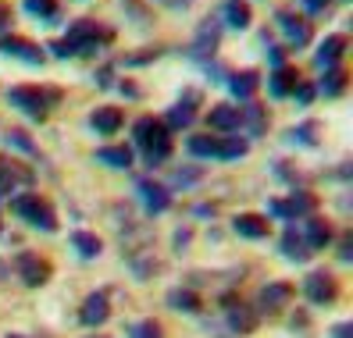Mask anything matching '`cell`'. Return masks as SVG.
<instances>
[{"mask_svg":"<svg viewBox=\"0 0 353 338\" xmlns=\"http://www.w3.org/2000/svg\"><path fill=\"white\" fill-rule=\"evenodd\" d=\"M50 100H57V89H50V93H43V89H36V86H11L8 89V103L11 107H18L22 114H29V118H36V121H43L47 118V103Z\"/></svg>","mask_w":353,"mask_h":338,"instance_id":"cell-1","label":"cell"},{"mask_svg":"<svg viewBox=\"0 0 353 338\" xmlns=\"http://www.w3.org/2000/svg\"><path fill=\"white\" fill-rule=\"evenodd\" d=\"M11 210H14V214H22L32 228L57 231V214H54V207H50L47 200H39L36 193H26V196L11 200Z\"/></svg>","mask_w":353,"mask_h":338,"instance_id":"cell-2","label":"cell"},{"mask_svg":"<svg viewBox=\"0 0 353 338\" xmlns=\"http://www.w3.org/2000/svg\"><path fill=\"white\" fill-rule=\"evenodd\" d=\"M100 39H111V32H103L97 22H90V18H79V22H72L68 36L61 39V43H65L75 57V54H93Z\"/></svg>","mask_w":353,"mask_h":338,"instance_id":"cell-3","label":"cell"},{"mask_svg":"<svg viewBox=\"0 0 353 338\" xmlns=\"http://www.w3.org/2000/svg\"><path fill=\"white\" fill-rule=\"evenodd\" d=\"M268 210H272L275 218H285V221H296V218H310L318 210V196L314 193H303V189H296L289 200H272L268 203Z\"/></svg>","mask_w":353,"mask_h":338,"instance_id":"cell-4","label":"cell"},{"mask_svg":"<svg viewBox=\"0 0 353 338\" xmlns=\"http://www.w3.org/2000/svg\"><path fill=\"white\" fill-rule=\"evenodd\" d=\"M303 292L314 306H328V303H336V295H339V282L332 278L328 271H310L307 282H303Z\"/></svg>","mask_w":353,"mask_h":338,"instance_id":"cell-5","label":"cell"},{"mask_svg":"<svg viewBox=\"0 0 353 338\" xmlns=\"http://www.w3.org/2000/svg\"><path fill=\"white\" fill-rule=\"evenodd\" d=\"M275 18H279V29L285 32V39H289L293 47H307V43H310V36H314V29H310V22H307V18L293 14L289 8H282Z\"/></svg>","mask_w":353,"mask_h":338,"instance_id":"cell-6","label":"cell"},{"mask_svg":"<svg viewBox=\"0 0 353 338\" xmlns=\"http://www.w3.org/2000/svg\"><path fill=\"white\" fill-rule=\"evenodd\" d=\"M50 260H43V257H36V253H22L18 257V274H22V282L29 285V288H39V285H47L50 282Z\"/></svg>","mask_w":353,"mask_h":338,"instance_id":"cell-7","label":"cell"},{"mask_svg":"<svg viewBox=\"0 0 353 338\" xmlns=\"http://www.w3.org/2000/svg\"><path fill=\"white\" fill-rule=\"evenodd\" d=\"M289 299H293V285H289V282H272V285L261 288L257 310L261 313H279L282 306H289Z\"/></svg>","mask_w":353,"mask_h":338,"instance_id":"cell-8","label":"cell"},{"mask_svg":"<svg viewBox=\"0 0 353 338\" xmlns=\"http://www.w3.org/2000/svg\"><path fill=\"white\" fill-rule=\"evenodd\" d=\"M132 132H136V142L143 146V150H150V146H157V142H172V132L164 129V121L161 118H150V114L139 118Z\"/></svg>","mask_w":353,"mask_h":338,"instance_id":"cell-9","label":"cell"},{"mask_svg":"<svg viewBox=\"0 0 353 338\" xmlns=\"http://www.w3.org/2000/svg\"><path fill=\"white\" fill-rule=\"evenodd\" d=\"M136 193H139L143 207H147L150 214H164V210L172 207V193H168V189H164V185L150 182V178H143V182L136 185Z\"/></svg>","mask_w":353,"mask_h":338,"instance_id":"cell-10","label":"cell"},{"mask_svg":"<svg viewBox=\"0 0 353 338\" xmlns=\"http://www.w3.org/2000/svg\"><path fill=\"white\" fill-rule=\"evenodd\" d=\"M0 50L18 57V61H26V65H43V50H39L36 43H29L26 36H4L0 39Z\"/></svg>","mask_w":353,"mask_h":338,"instance_id":"cell-11","label":"cell"},{"mask_svg":"<svg viewBox=\"0 0 353 338\" xmlns=\"http://www.w3.org/2000/svg\"><path fill=\"white\" fill-rule=\"evenodd\" d=\"M111 317V303H108V292H93L86 295V303H82V324L86 328H100L103 321Z\"/></svg>","mask_w":353,"mask_h":338,"instance_id":"cell-12","label":"cell"},{"mask_svg":"<svg viewBox=\"0 0 353 338\" xmlns=\"http://www.w3.org/2000/svg\"><path fill=\"white\" fill-rule=\"evenodd\" d=\"M232 228H236V235H243V239H268L272 221L261 218V214H239V218H232Z\"/></svg>","mask_w":353,"mask_h":338,"instance_id":"cell-13","label":"cell"},{"mask_svg":"<svg viewBox=\"0 0 353 338\" xmlns=\"http://www.w3.org/2000/svg\"><path fill=\"white\" fill-rule=\"evenodd\" d=\"M207 125L218 132H236L239 129V107H232V103H214L207 111Z\"/></svg>","mask_w":353,"mask_h":338,"instance_id":"cell-14","label":"cell"},{"mask_svg":"<svg viewBox=\"0 0 353 338\" xmlns=\"http://www.w3.org/2000/svg\"><path fill=\"white\" fill-rule=\"evenodd\" d=\"M32 171L29 167H14V160L0 157V193H14V185H29Z\"/></svg>","mask_w":353,"mask_h":338,"instance_id":"cell-15","label":"cell"},{"mask_svg":"<svg viewBox=\"0 0 353 338\" xmlns=\"http://www.w3.org/2000/svg\"><path fill=\"white\" fill-rule=\"evenodd\" d=\"M343 54H346V36H328V39H321L314 61H318L321 68H336L339 61H343Z\"/></svg>","mask_w":353,"mask_h":338,"instance_id":"cell-16","label":"cell"},{"mask_svg":"<svg viewBox=\"0 0 353 338\" xmlns=\"http://www.w3.org/2000/svg\"><path fill=\"white\" fill-rule=\"evenodd\" d=\"M225 303H228V328H232L236 335H250L257 328V313L250 306H243V303L236 306L232 299H225Z\"/></svg>","mask_w":353,"mask_h":338,"instance_id":"cell-17","label":"cell"},{"mask_svg":"<svg viewBox=\"0 0 353 338\" xmlns=\"http://www.w3.org/2000/svg\"><path fill=\"white\" fill-rule=\"evenodd\" d=\"M296 82H300V72L282 65V68L272 72V78H268V93H272V96H289V93L296 89Z\"/></svg>","mask_w":353,"mask_h":338,"instance_id":"cell-18","label":"cell"},{"mask_svg":"<svg viewBox=\"0 0 353 338\" xmlns=\"http://www.w3.org/2000/svg\"><path fill=\"white\" fill-rule=\"evenodd\" d=\"M303 242H307L310 253H314V249H325V246L332 242V224L321 221V218H310L307 228H303Z\"/></svg>","mask_w":353,"mask_h":338,"instance_id":"cell-19","label":"cell"},{"mask_svg":"<svg viewBox=\"0 0 353 338\" xmlns=\"http://www.w3.org/2000/svg\"><path fill=\"white\" fill-rule=\"evenodd\" d=\"M282 257H285V260H296V264H303V260L310 257V249H307L303 235L296 231V224H289L285 235H282Z\"/></svg>","mask_w":353,"mask_h":338,"instance_id":"cell-20","label":"cell"},{"mask_svg":"<svg viewBox=\"0 0 353 338\" xmlns=\"http://www.w3.org/2000/svg\"><path fill=\"white\" fill-rule=\"evenodd\" d=\"M121 121H125V118H121L118 107H97V111L90 114V125H93L100 136H114V132L121 129Z\"/></svg>","mask_w":353,"mask_h":338,"instance_id":"cell-21","label":"cell"},{"mask_svg":"<svg viewBox=\"0 0 353 338\" xmlns=\"http://www.w3.org/2000/svg\"><path fill=\"white\" fill-rule=\"evenodd\" d=\"M193 57H211L214 50H218V25L207 18V22L200 25V32H196V39H193Z\"/></svg>","mask_w":353,"mask_h":338,"instance_id":"cell-22","label":"cell"},{"mask_svg":"<svg viewBox=\"0 0 353 338\" xmlns=\"http://www.w3.org/2000/svg\"><path fill=\"white\" fill-rule=\"evenodd\" d=\"M257 86H261V75H257L254 68L236 72L232 78H228V89H232V96H239V100H250V96L257 93Z\"/></svg>","mask_w":353,"mask_h":338,"instance_id":"cell-23","label":"cell"},{"mask_svg":"<svg viewBox=\"0 0 353 338\" xmlns=\"http://www.w3.org/2000/svg\"><path fill=\"white\" fill-rule=\"evenodd\" d=\"M239 125H246V132H250V136H264L268 111L261 107V103H246V107L239 111Z\"/></svg>","mask_w":353,"mask_h":338,"instance_id":"cell-24","label":"cell"},{"mask_svg":"<svg viewBox=\"0 0 353 338\" xmlns=\"http://www.w3.org/2000/svg\"><path fill=\"white\" fill-rule=\"evenodd\" d=\"M72 246L79 249L82 260H97L100 253H103V242L93 235V231H72Z\"/></svg>","mask_w":353,"mask_h":338,"instance_id":"cell-25","label":"cell"},{"mask_svg":"<svg viewBox=\"0 0 353 338\" xmlns=\"http://www.w3.org/2000/svg\"><path fill=\"white\" fill-rule=\"evenodd\" d=\"M346 68H325V78H321V86L314 89V93H325V96H343L346 93Z\"/></svg>","mask_w":353,"mask_h":338,"instance_id":"cell-26","label":"cell"},{"mask_svg":"<svg viewBox=\"0 0 353 338\" xmlns=\"http://www.w3.org/2000/svg\"><path fill=\"white\" fill-rule=\"evenodd\" d=\"M221 18H225V25H232V29H246V25H250V18H254V11L246 8L243 0H228Z\"/></svg>","mask_w":353,"mask_h":338,"instance_id":"cell-27","label":"cell"},{"mask_svg":"<svg viewBox=\"0 0 353 338\" xmlns=\"http://www.w3.org/2000/svg\"><path fill=\"white\" fill-rule=\"evenodd\" d=\"M97 160L108 167H132V150L129 146H103V150H97Z\"/></svg>","mask_w":353,"mask_h":338,"instance_id":"cell-28","label":"cell"},{"mask_svg":"<svg viewBox=\"0 0 353 338\" xmlns=\"http://www.w3.org/2000/svg\"><path fill=\"white\" fill-rule=\"evenodd\" d=\"M168 306L172 310H182V313H196L200 310V295L193 288H172L168 292Z\"/></svg>","mask_w":353,"mask_h":338,"instance_id":"cell-29","label":"cell"},{"mask_svg":"<svg viewBox=\"0 0 353 338\" xmlns=\"http://www.w3.org/2000/svg\"><path fill=\"white\" fill-rule=\"evenodd\" d=\"M32 18H39V22H57V0H26V4H22Z\"/></svg>","mask_w":353,"mask_h":338,"instance_id":"cell-30","label":"cell"},{"mask_svg":"<svg viewBox=\"0 0 353 338\" xmlns=\"http://www.w3.org/2000/svg\"><path fill=\"white\" fill-rule=\"evenodd\" d=\"M243 154H246V139H239V136H218V157L221 160H236Z\"/></svg>","mask_w":353,"mask_h":338,"instance_id":"cell-31","label":"cell"},{"mask_svg":"<svg viewBox=\"0 0 353 338\" xmlns=\"http://www.w3.org/2000/svg\"><path fill=\"white\" fill-rule=\"evenodd\" d=\"M193 118H196V114H193V107L179 100L175 107L168 111V121H164V129H168V132H172V129H185V125H193Z\"/></svg>","mask_w":353,"mask_h":338,"instance_id":"cell-32","label":"cell"},{"mask_svg":"<svg viewBox=\"0 0 353 338\" xmlns=\"http://www.w3.org/2000/svg\"><path fill=\"white\" fill-rule=\"evenodd\" d=\"M190 154L193 157H218V136H193Z\"/></svg>","mask_w":353,"mask_h":338,"instance_id":"cell-33","label":"cell"},{"mask_svg":"<svg viewBox=\"0 0 353 338\" xmlns=\"http://www.w3.org/2000/svg\"><path fill=\"white\" fill-rule=\"evenodd\" d=\"M4 142H8V146H14V150H22V154H29V157L36 154V142H32L22 129H11V132L4 136Z\"/></svg>","mask_w":353,"mask_h":338,"instance_id":"cell-34","label":"cell"},{"mask_svg":"<svg viewBox=\"0 0 353 338\" xmlns=\"http://www.w3.org/2000/svg\"><path fill=\"white\" fill-rule=\"evenodd\" d=\"M129 338H164V335H161L157 321H139V324L129 328Z\"/></svg>","mask_w":353,"mask_h":338,"instance_id":"cell-35","label":"cell"},{"mask_svg":"<svg viewBox=\"0 0 353 338\" xmlns=\"http://www.w3.org/2000/svg\"><path fill=\"white\" fill-rule=\"evenodd\" d=\"M143 157H147L150 167H157V164H164L172 157V142H157V146H150V150H143Z\"/></svg>","mask_w":353,"mask_h":338,"instance_id":"cell-36","label":"cell"},{"mask_svg":"<svg viewBox=\"0 0 353 338\" xmlns=\"http://www.w3.org/2000/svg\"><path fill=\"white\" fill-rule=\"evenodd\" d=\"M314 132H318V125H314V121H307V125H300V129H293L289 136H293V139H300L303 146H314Z\"/></svg>","mask_w":353,"mask_h":338,"instance_id":"cell-37","label":"cell"},{"mask_svg":"<svg viewBox=\"0 0 353 338\" xmlns=\"http://www.w3.org/2000/svg\"><path fill=\"white\" fill-rule=\"evenodd\" d=\"M293 96H296V103H303V107H307V103L310 100H314V86H310V82H296V89H293Z\"/></svg>","mask_w":353,"mask_h":338,"instance_id":"cell-38","label":"cell"},{"mask_svg":"<svg viewBox=\"0 0 353 338\" xmlns=\"http://www.w3.org/2000/svg\"><path fill=\"white\" fill-rule=\"evenodd\" d=\"M161 50H147V54H132V57H125V65H147V61H154Z\"/></svg>","mask_w":353,"mask_h":338,"instance_id":"cell-39","label":"cell"},{"mask_svg":"<svg viewBox=\"0 0 353 338\" xmlns=\"http://www.w3.org/2000/svg\"><path fill=\"white\" fill-rule=\"evenodd\" d=\"M300 4H303L310 14H318V11H328V4H332V0H300Z\"/></svg>","mask_w":353,"mask_h":338,"instance_id":"cell-40","label":"cell"},{"mask_svg":"<svg viewBox=\"0 0 353 338\" xmlns=\"http://www.w3.org/2000/svg\"><path fill=\"white\" fill-rule=\"evenodd\" d=\"M268 61H272L275 68H282L285 65V50L282 47H268Z\"/></svg>","mask_w":353,"mask_h":338,"instance_id":"cell-41","label":"cell"},{"mask_svg":"<svg viewBox=\"0 0 353 338\" xmlns=\"http://www.w3.org/2000/svg\"><path fill=\"white\" fill-rule=\"evenodd\" d=\"M196 178H200V171H175V185H190Z\"/></svg>","mask_w":353,"mask_h":338,"instance_id":"cell-42","label":"cell"},{"mask_svg":"<svg viewBox=\"0 0 353 338\" xmlns=\"http://www.w3.org/2000/svg\"><path fill=\"white\" fill-rule=\"evenodd\" d=\"M339 257H343V260H350V257H353V235H343V249H339Z\"/></svg>","mask_w":353,"mask_h":338,"instance_id":"cell-43","label":"cell"},{"mask_svg":"<svg viewBox=\"0 0 353 338\" xmlns=\"http://www.w3.org/2000/svg\"><path fill=\"white\" fill-rule=\"evenodd\" d=\"M332 335H336V338H353V324H336Z\"/></svg>","mask_w":353,"mask_h":338,"instance_id":"cell-44","label":"cell"},{"mask_svg":"<svg viewBox=\"0 0 353 338\" xmlns=\"http://www.w3.org/2000/svg\"><path fill=\"white\" fill-rule=\"evenodd\" d=\"M8 22H11V11H8L4 4H0V32H4V29H8Z\"/></svg>","mask_w":353,"mask_h":338,"instance_id":"cell-45","label":"cell"},{"mask_svg":"<svg viewBox=\"0 0 353 338\" xmlns=\"http://www.w3.org/2000/svg\"><path fill=\"white\" fill-rule=\"evenodd\" d=\"M161 4H168V8H190V0H161Z\"/></svg>","mask_w":353,"mask_h":338,"instance_id":"cell-46","label":"cell"},{"mask_svg":"<svg viewBox=\"0 0 353 338\" xmlns=\"http://www.w3.org/2000/svg\"><path fill=\"white\" fill-rule=\"evenodd\" d=\"M93 338H108V335H93Z\"/></svg>","mask_w":353,"mask_h":338,"instance_id":"cell-47","label":"cell"},{"mask_svg":"<svg viewBox=\"0 0 353 338\" xmlns=\"http://www.w3.org/2000/svg\"><path fill=\"white\" fill-rule=\"evenodd\" d=\"M11 338H22V335H11Z\"/></svg>","mask_w":353,"mask_h":338,"instance_id":"cell-48","label":"cell"}]
</instances>
